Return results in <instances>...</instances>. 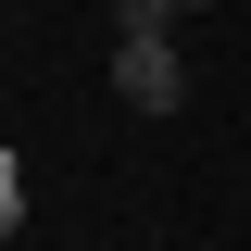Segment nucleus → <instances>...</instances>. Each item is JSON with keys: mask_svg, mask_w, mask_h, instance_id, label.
Masks as SVG:
<instances>
[{"mask_svg": "<svg viewBox=\"0 0 251 251\" xmlns=\"http://www.w3.org/2000/svg\"><path fill=\"white\" fill-rule=\"evenodd\" d=\"M113 88H126V113H176V100H188L176 38H113Z\"/></svg>", "mask_w": 251, "mask_h": 251, "instance_id": "obj_1", "label": "nucleus"}, {"mask_svg": "<svg viewBox=\"0 0 251 251\" xmlns=\"http://www.w3.org/2000/svg\"><path fill=\"white\" fill-rule=\"evenodd\" d=\"M176 13H214V0H176Z\"/></svg>", "mask_w": 251, "mask_h": 251, "instance_id": "obj_2", "label": "nucleus"}]
</instances>
